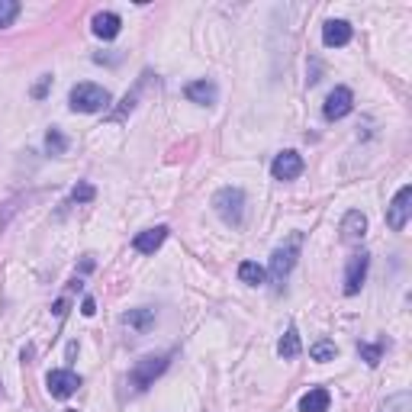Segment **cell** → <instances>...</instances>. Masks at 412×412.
Segmentation results:
<instances>
[{
  "label": "cell",
  "instance_id": "26",
  "mask_svg": "<svg viewBox=\"0 0 412 412\" xmlns=\"http://www.w3.org/2000/svg\"><path fill=\"white\" fill-rule=\"evenodd\" d=\"M65 312H68V303L65 300H59V303H55V316H65Z\"/></svg>",
  "mask_w": 412,
  "mask_h": 412
},
{
  "label": "cell",
  "instance_id": "17",
  "mask_svg": "<svg viewBox=\"0 0 412 412\" xmlns=\"http://www.w3.org/2000/svg\"><path fill=\"white\" fill-rule=\"evenodd\" d=\"M238 280H242V284H252V287L264 284V268L254 264V261H242V264H238Z\"/></svg>",
  "mask_w": 412,
  "mask_h": 412
},
{
  "label": "cell",
  "instance_id": "24",
  "mask_svg": "<svg viewBox=\"0 0 412 412\" xmlns=\"http://www.w3.org/2000/svg\"><path fill=\"white\" fill-rule=\"evenodd\" d=\"M380 354H383V348L380 345H361V358L370 364V367H377L380 364Z\"/></svg>",
  "mask_w": 412,
  "mask_h": 412
},
{
  "label": "cell",
  "instance_id": "9",
  "mask_svg": "<svg viewBox=\"0 0 412 412\" xmlns=\"http://www.w3.org/2000/svg\"><path fill=\"white\" fill-rule=\"evenodd\" d=\"M270 174L277 177V181H293V177L303 174V158L296 152H280L270 165Z\"/></svg>",
  "mask_w": 412,
  "mask_h": 412
},
{
  "label": "cell",
  "instance_id": "13",
  "mask_svg": "<svg viewBox=\"0 0 412 412\" xmlns=\"http://www.w3.org/2000/svg\"><path fill=\"white\" fill-rule=\"evenodd\" d=\"M119 26H123V20H119L116 13H97V17H93V36H100V39H116Z\"/></svg>",
  "mask_w": 412,
  "mask_h": 412
},
{
  "label": "cell",
  "instance_id": "14",
  "mask_svg": "<svg viewBox=\"0 0 412 412\" xmlns=\"http://www.w3.org/2000/svg\"><path fill=\"white\" fill-rule=\"evenodd\" d=\"M328 403H332V396H328V390L322 387H312L310 393L300 399V412H326Z\"/></svg>",
  "mask_w": 412,
  "mask_h": 412
},
{
  "label": "cell",
  "instance_id": "6",
  "mask_svg": "<svg viewBox=\"0 0 412 412\" xmlns=\"http://www.w3.org/2000/svg\"><path fill=\"white\" fill-rule=\"evenodd\" d=\"M296 248H300V236H293V242L287 245V248H277L274 258H270V274H274V284H284L290 268H293L296 261Z\"/></svg>",
  "mask_w": 412,
  "mask_h": 412
},
{
  "label": "cell",
  "instance_id": "5",
  "mask_svg": "<svg viewBox=\"0 0 412 412\" xmlns=\"http://www.w3.org/2000/svg\"><path fill=\"white\" fill-rule=\"evenodd\" d=\"M45 383H49V393L55 396V399H68V396L77 393L81 377H77L75 370H52L49 377H45Z\"/></svg>",
  "mask_w": 412,
  "mask_h": 412
},
{
  "label": "cell",
  "instance_id": "25",
  "mask_svg": "<svg viewBox=\"0 0 412 412\" xmlns=\"http://www.w3.org/2000/svg\"><path fill=\"white\" fill-rule=\"evenodd\" d=\"M81 312H84V316H93V312H97V303H93V296H84V303H81Z\"/></svg>",
  "mask_w": 412,
  "mask_h": 412
},
{
  "label": "cell",
  "instance_id": "21",
  "mask_svg": "<svg viewBox=\"0 0 412 412\" xmlns=\"http://www.w3.org/2000/svg\"><path fill=\"white\" fill-rule=\"evenodd\" d=\"M312 361H335V354H338V348H335V342H328V338H322V342H316L312 345Z\"/></svg>",
  "mask_w": 412,
  "mask_h": 412
},
{
  "label": "cell",
  "instance_id": "1",
  "mask_svg": "<svg viewBox=\"0 0 412 412\" xmlns=\"http://www.w3.org/2000/svg\"><path fill=\"white\" fill-rule=\"evenodd\" d=\"M109 103V93L97 84H75L71 87V109L75 113H100Z\"/></svg>",
  "mask_w": 412,
  "mask_h": 412
},
{
  "label": "cell",
  "instance_id": "20",
  "mask_svg": "<svg viewBox=\"0 0 412 412\" xmlns=\"http://www.w3.org/2000/svg\"><path fill=\"white\" fill-rule=\"evenodd\" d=\"M45 148H49V155H65L68 152V139L61 135V129H49V132H45Z\"/></svg>",
  "mask_w": 412,
  "mask_h": 412
},
{
  "label": "cell",
  "instance_id": "23",
  "mask_svg": "<svg viewBox=\"0 0 412 412\" xmlns=\"http://www.w3.org/2000/svg\"><path fill=\"white\" fill-rule=\"evenodd\" d=\"M93 197H97L93 184H77L75 190H71V200H75V203H87V200H93Z\"/></svg>",
  "mask_w": 412,
  "mask_h": 412
},
{
  "label": "cell",
  "instance_id": "4",
  "mask_svg": "<svg viewBox=\"0 0 412 412\" xmlns=\"http://www.w3.org/2000/svg\"><path fill=\"white\" fill-rule=\"evenodd\" d=\"M412 187H399V194L393 197V203H390V210H387V222L390 229H396V232H403L406 222H409V213H412Z\"/></svg>",
  "mask_w": 412,
  "mask_h": 412
},
{
  "label": "cell",
  "instance_id": "7",
  "mask_svg": "<svg viewBox=\"0 0 412 412\" xmlns=\"http://www.w3.org/2000/svg\"><path fill=\"white\" fill-rule=\"evenodd\" d=\"M354 107V93L348 87H335V91L326 97V107H322V116L326 119H342L348 116Z\"/></svg>",
  "mask_w": 412,
  "mask_h": 412
},
{
  "label": "cell",
  "instance_id": "18",
  "mask_svg": "<svg viewBox=\"0 0 412 412\" xmlns=\"http://www.w3.org/2000/svg\"><path fill=\"white\" fill-rule=\"evenodd\" d=\"M380 412H412V393L403 390V393L387 396V403L380 406Z\"/></svg>",
  "mask_w": 412,
  "mask_h": 412
},
{
  "label": "cell",
  "instance_id": "3",
  "mask_svg": "<svg viewBox=\"0 0 412 412\" xmlns=\"http://www.w3.org/2000/svg\"><path fill=\"white\" fill-rule=\"evenodd\" d=\"M165 367H168V354H152V358L135 361L132 374H129V383H132V390L152 387L155 377H161V374H165Z\"/></svg>",
  "mask_w": 412,
  "mask_h": 412
},
{
  "label": "cell",
  "instance_id": "19",
  "mask_svg": "<svg viewBox=\"0 0 412 412\" xmlns=\"http://www.w3.org/2000/svg\"><path fill=\"white\" fill-rule=\"evenodd\" d=\"M277 351H280V358H296L300 354V335H296V328H287V335L280 338Z\"/></svg>",
  "mask_w": 412,
  "mask_h": 412
},
{
  "label": "cell",
  "instance_id": "22",
  "mask_svg": "<svg viewBox=\"0 0 412 412\" xmlns=\"http://www.w3.org/2000/svg\"><path fill=\"white\" fill-rule=\"evenodd\" d=\"M17 17H20V3H17V0H0V29L10 26Z\"/></svg>",
  "mask_w": 412,
  "mask_h": 412
},
{
  "label": "cell",
  "instance_id": "16",
  "mask_svg": "<svg viewBox=\"0 0 412 412\" xmlns=\"http://www.w3.org/2000/svg\"><path fill=\"white\" fill-rule=\"evenodd\" d=\"M126 326L135 328V332H148V328L155 326V310H129Z\"/></svg>",
  "mask_w": 412,
  "mask_h": 412
},
{
  "label": "cell",
  "instance_id": "11",
  "mask_svg": "<svg viewBox=\"0 0 412 412\" xmlns=\"http://www.w3.org/2000/svg\"><path fill=\"white\" fill-rule=\"evenodd\" d=\"M322 43H326L328 49L348 45L351 43V26H348L345 20H328V23L322 26Z\"/></svg>",
  "mask_w": 412,
  "mask_h": 412
},
{
  "label": "cell",
  "instance_id": "15",
  "mask_svg": "<svg viewBox=\"0 0 412 412\" xmlns=\"http://www.w3.org/2000/svg\"><path fill=\"white\" fill-rule=\"evenodd\" d=\"M187 100L194 103H213L216 100V84L213 81H194V84H187Z\"/></svg>",
  "mask_w": 412,
  "mask_h": 412
},
{
  "label": "cell",
  "instance_id": "12",
  "mask_svg": "<svg viewBox=\"0 0 412 412\" xmlns=\"http://www.w3.org/2000/svg\"><path fill=\"white\" fill-rule=\"evenodd\" d=\"M364 236H367V219H364V213L351 210L345 219H342V242L354 245V242H361Z\"/></svg>",
  "mask_w": 412,
  "mask_h": 412
},
{
  "label": "cell",
  "instance_id": "10",
  "mask_svg": "<svg viewBox=\"0 0 412 412\" xmlns=\"http://www.w3.org/2000/svg\"><path fill=\"white\" fill-rule=\"evenodd\" d=\"M168 238V226H155V229H145V232H139L132 242V248L139 254H155L161 248V242Z\"/></svg>",
  "mask_w": 412,
  "mask_h": 412
},
{
  "label": "cell",
  "instance_id": "2",
  "mask_svg": "<svg viewBox=\"0 0 412 412\" xmlns=\"http://www.w3.org/2000/svg\"><path fill=\"white\" fill-rule=\"evenodd\" d=\"M213 206H216V213L222 216V222L238 226V222H242V213H245V194L238 187H222V190L213 197Z\"/></svg>",
  "mask_w": 412,
  "mask_h": 412
},
{
  "label": "cell",
  "instance_id": "8",
  "mask_svg": "<svg viewBox=\"0 0 412 412\" xmlns=\"http://www.w3.org/2000/svg\"><path fill=\"white\" fill-rule=\"evenodd\" d=\"M367 264H370V258L364 252H358V254H351V258H348V270H345V293L348 296H354L364 287V277H367Z\"/></svg>",
  "mask_w": 412,
  "mask_h": 412
}]
</instances>
